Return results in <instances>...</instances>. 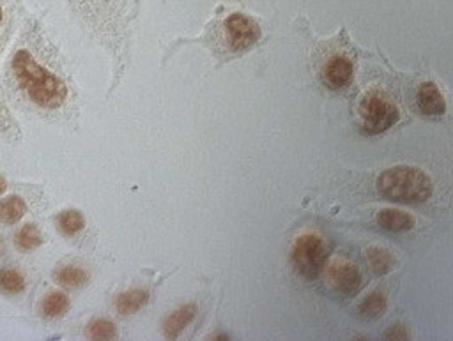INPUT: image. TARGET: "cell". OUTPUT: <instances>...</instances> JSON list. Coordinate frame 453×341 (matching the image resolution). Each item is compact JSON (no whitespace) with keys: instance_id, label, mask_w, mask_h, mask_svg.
<instances>
[{"instance_id":"6da1fadb","label":"cell","mask_w":453,"mask_h":341,"mask_svg":"<svg viewBox=\"0 0 453 341\" xmlns=\"http://www.w3.org/2000/svg\"><path fill=\"white\" fill-rule=\"evenodd\" d=\"M5 81L12 95L44 111L58 110L67 99V85L39 60L30 44L16 46L5 65Z\"/></svg>"},{"instance_id":"7a4b0ae2","label":"cell","mask_w":453,"mask_h":341,"mask_svg":"<svg viewBox=\"0 0 453 341\" xmlns=\"http://www.w3.org/2000/svg\"><path fill=\"white\" fill-rule=\"evenodd\" d=\"M377 191L382 198L400 203H421L432 194V180L412 166H393L377 178Z\"/></svg>"},{"instance_id":"3957f363","label":"cell","mask_w":453,"mask_h":341,"mask_svg":"<svg viewBox=\"0 0 453 341\" xmlns=\"http://www.w3.org/2000/svg\"><path fill=\"white\" fill-rule=\"evenodd\" d=\"M329 249V242L322 235L308 231L296 239L290 251V261L296 272L303 277L315 279L324 270Z\"/></svg>"},{"instance_id":"277c9868","label":"cell","mask_w":453,"mask_h":341,"mask_svg":"<svg viewBox=\"0 0 453 341\" xmlns=\"http://www.w3.org/2000/svg\"><path fill=\"white\" fill-rule=\"evenodd\" d=\"M361 125L366 134H379L398 120L396 106L379 90L368 92L359 104Z\"/></svg>"},{"instance_id":"5b68a950","label":"cell","mask_w":453,"mask_h":341,"mask_svg":"<svg viewBox=\"0 0 453 341\" xmlns=\"http://www.w3.org/2000/svg\"><path fill=\"white\" fill-rule=\"evenodd\" d=\"M223 30H225V41L228 48L235 53L246 51L260 39L258 23L242 12L230 14L223 21Z\"/></svg>"},{"instance_id":"8992f818","label":"cell","mask_w":453,"mask_h":341,"mask_svg":"<svg viewBox=\"0 0 453 341\" xmlns=\"http://www.w3.org/2000/svg\"><path fill=\"white\" fill-rule=\"evenodd\" d=\"M327 283L340 293L350 295L361 286V274L354 263L345 258H334L326 267Z\"/></svg>"},{"instance_id":"52a82bcc","label":"cell","mask_w":453,"mask_h":341,"mask_svg":"<svg viewBox=\"0 0 453 341\" xmlns=\"http://www.w3.org/2000/svg\"><path fill=\"white\" fill-rule=\"evenodd\" d=\"M352 76L354 65L343 55H333L322 67V81L333 90L347 87L352 81Z\"/></svg>"},{"instance_id":"ba28073f","label":"cell","mask_w":453,"mask_h":341,"mask_svg":"<svg viewBox=\"0 0 453 341\" xmlns=\"http://www.w3.org/2000/svg\"><path fill=\"white\" fill-rule=\"evenodd\" d=\"M416 101H418L419 111L425 113V115H442L444 110H446L444 97H442L441 90L437 88V85L432 83V81L423 83L419 87Z\"/></svg>"},{"instance_id":"9c48e42d","label":"cell","mask_w":453,"mask_h":341,"mask_svg":"<svg viewBox=\"0 0 453 341\" xmlns=\"http://www.w3.org/2000/svg\"><path fill=\"white\" fill-rule=\"evenodd\" d=\"M196 314V306L195 304H186L175 309L172 314H168L163 322V334L168 339H175L180 336V332L193 322Z\"/></svg>"},{"instance_id":"30bf717a","label":"cell","mask_w":453,"mask_h":341,"mask_svg":"<svg viewBox=\"0 0 453 341\" xmlns=\"http://www.w3.org/2000/svg\"><path fill=\"white\" fill-rule=\"evenodd\" d=\"M149 300V292L142 288H131L122 292L115 299V309L119 314H133L140 311Z\"/></svg>"},{"instance_id":"8fae6325","label":"cell","mask_w":453,"mask_h":341,"mask_svg":"<svg viewBox=\"0 0 453 341\" xmlns=\"http://www.w3.org/2000/svg\"><path fill=\"white\" fill-rule=\"evenodd\" d=\"M377 223L389 231H407L414 226L412 216L396 208H382L377 214Z\"/></svg>"},{"instance_id":"7c38bea8","label":"cell","mask_w":453,"mask_h":341,"mask_svg":"<svg viewBox=\"0 0 453 341\" xmlns=\"http://www.w3.org/2000/svg\"><path fill=\"white\" fill-rule=\"evenodd\" d=\"M53 277H55L57 283H60L64 286L78 288V286H83L90 279V274L85 267L76 265V263H69V265H60L55 270Z\"/></svg>"},{"instance_id":"4fadbf2b","label":"cell","mask_w":453,"mask_h":341,"mask_svg":"<svg viewBox=\"0 0 453 341\" xmlns=\"http://www.w3.org/2000/svg\"><path fill=\"white\" fill-rule=\"evenodd\" d=\"M25 212H27V203L23 201L21 196L11 194V196L0 200V223L2 224L18 223Z\"/></svg>"},{"instance_id":"5bb4252c","label":"cell","mask_w":453,"mask_h":341,"mask_svg":"<svg viewBox=\"0 0 453 341\" xmlns=\"http://www.w3.org/2000/svg\"><path fill=\"white\" fill-rule=\"evenodd\" d=\"M69 306H71V302H69V297L65 293L50 292L41 302V313L46 318H58V316L67 313Z\"/></svg>"},{"instance_id":"9a60e30c","label":"cell","mask_w":453,"mask_h":341,"mask_svg":"<svg viewBox=\"0 0 453 341\" xmlns=\"http://www.w3.org/2000/svg\"><path fill=\"white\" fill-rule=\"evenodd\" d=\"M57 224L64 235L71 237V235L80 233L85 228V217L80 210L67 208L57 216Z\"/></svg>"},{"instance_id":"2e32d148","label":"cell","mask_w":453,"mask_h":341,"mask_svg":"<svg viewBox=\"0 0 453 341\" xmlns=\"http://www.w3.org/2000/svg\"><path fill=\"white\" fill-rule=\"evenodd\" d=\"M27 288L25 276L16 269L0 270V292L5 295H19Z\"/></svg>"},{"instance_id":"e0dca14e","label":"cell","mask_w":453,"mask_h":341,"mask_svg":"<svg viewBox=\"0 0 453 341\" xmlns=\"http://www.w3.org/2000/svg\"><path fill=\"white\" fill-rule=\"evenodd\" d=\"M42 244V233L37 228V224L30 223L18 230L16 233V246L21 251H32Z\"/></svg>"},{"instance_id":"ac0fdd59","label":"cell","mask_w":453,"mask_h":341,"mask_svg":"<svg viewBox=\"0 0 453 341\" xmlns=\"http://www.w3.org/2000/svg\"><path fill=\"white\" fill-rule=\"evenodd\" d=\"M386 309V299L382 293L375 292L372 295H368L361 304H359V314L365 318H377L379 314H382Z\"/></svg>"},{"instance_id":"d6986e66","label":"cell","mask_w":453,"mask_h":341,"mask_svg":"<svg viewBox=\"0 0 453 341\" xmlns=\"http://www.w3.org/2000/svg\"><path fill=\"white\" fill-rule=\"evenodd\" d=\"M87 334L92 339H113L117 336V329H115V325L110 320L96 318V320H92L88 323Z\"/></svg>"},{"instance_id":"ffe728a7","label":"cell","mask_w":453,"mask_h":341,"mask_svg":"<svg viewBox=\"0 0 453 341\" xmlns=\"http://www.w3.org/2000/svg\"><path fill=\"white\" fill-rule=\"evenodd\" d=\"M368 263L377 274H382V272H388L391 269L393 258L388 251H384L380 247H370L368 249Z\"/></svg>"},{"instance_id":"44dd1931","label":"cell","mask_w":453,"mask_h":341,"mask_svg":"<svg viewBox=\"0 0 453 341\" xmlns=\"http://www.w3.org/2000/svg\"><path fill=\"white\" fill-rule=\"evenodd\" d=\"M388 339H407L409 337V332L403 325H393L389 330H386L384 334Z\"/></svg>"},{"instance_id":"7402d4cb","label":"cell","mask_w":453,"mask_h":341,"mask_svg":"<svg viewBox=\"0 0 453 341\" xmlns=\"http://www.w3.org/2000/svg\"><path fill=\"white\" fill-rule=\"evenodd\" d=\"M5 16H7V7H5L4 0H0V32L4 28V25H5Z\"/></svg>"},{"instance_id":"603a6c76","label":"cell","mask_w":453,"mask_h":341,"mask_svg":"<svg viewBox=\"0 0 453 341\" xmlns=\"http://www.w3.org/2000/svg\"><path fill=\"white\" fill-rule=\"evenodd\" d=\"M5 187H7V184H5V178L0 175V194L5 191Z\"/></svg>"}]
</instances>
